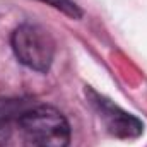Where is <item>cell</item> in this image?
Returning <instances> with one entry per match:
<instances>
[{"label": "cell", "mask_w": 147, "mask_h": 147, "mask_svg": "<svg viewBox=\"0 0 147 147\" xmlns=\"http://www.w3.org/2000/svg\"><path fill=\"white\" fill-rule=\"evenodd\" d=\"M19 132L26 147H67L70 142L67 118L45 105L29 108L19 116Z\"/></svg>", "instance_id": "cell-1"}, {"label": "cell", "mask_w": 147, "mask_h": 147, "mask_svg": "<svg viewBox=\"0 0 147 147\" xmlns=\"http://www.w3.org/2000/svg\"><path fill=\"white\" fill-rule=\"evenodd\" d=\"M91 96H92L94 106L99 111V116L105 120L108 130L113 135L121 137V139H134L142 134V123L135 116L118 108L110 99L98 96L96 92H91Z\"/></svg>", "instance_id": "cell-3"}, {"label": "cell", "mask_w": 147, "mask_h": 147, "mask_svg": "<svg viewBox=\"0 0 147 147\" xmlns=\"http://www.w3.org/2000/svg\"><path fill=\"white\" fill-rule=\"evenodd\" d=\"M12 50L26 67L46 72L55 57V41L51 34L36 24H22L12 33Z\"/></svg>", "instance_id": "cell-2"}]
</instances>
